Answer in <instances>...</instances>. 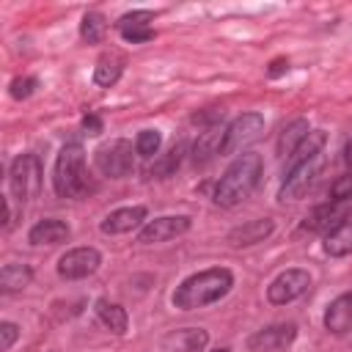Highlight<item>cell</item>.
<instances>
[{"label":"cell","mask_w":352,"mask_h":352,"mask_svg":"<svg viewBox=\"0 0 352 352\" xmlns=\"http://www.w3.org/2000/svg\"><path fill=\"white\" fill-rule=\"evenodd\" d=\"M231 286H234V272L228 267H209L179 283V289L173 292V305L182 311H195L223 300L231 292Z\"/></svg>","instance_id":"cell-1"},{"label":"cell","mask_w":352,"mask_h":352,"mask_svg":"<svg viewBox=\"0 0 352 352\" xmlns=\"http://www.w3.org/2000/svg\"><path fill=\"white\" fill-rule=\"evenodd\" d=\"M261 170H264V162H261L258 154H253V151L239 154V157L226 168V173L220 176V182L214 184V195H212L214 204H217V206H226V209L242 204V201L258 187Z\"/></svg>","instance_id":"cell-2"},{"label":"cell","mask_w":352,"mask_h":352,"mask_svg":"<svg viewBox=\"0 0 352 352\" xmlns=\"http://www.w3.org/2000/svg\"><path fill=\"white\" fill-rule=\"evenodd\" d=\"M52 187L58 198H82L91 184L85 173V151L80 143H66L58 151L55 168H52Z\"/></svg>","instance_id":"cell-3"},{"label":"cell","mask_w":352,"mask_h":352,"mask_svg":"<svg viewBox=\"0 0 352 352\" xmlns=\"http://www.w3.org/2000/svg\"><path fill=\"white\" fill-rule=\"evenodd\" d=\"M261 135H264V116L256 113V110H253V113H242V116H236V118L226 126L220 154H239V151H245L248 146H253Z\"/></svg>","instance_id":"cell-4"},{"label":"cell","mask_w":352,"mask_h":352,"mask_svg":"<svg viewBox=\"0 0 352 352\" xmlns=\"http://www.w3.org/2000/svg\"><path fill=\"white\" fill-rule=\"evenodd\" d=\"M8 184H11V192L19 204H28L30 198H36L38 190H41V162H38V157L36 154H19L11 162Z\"/></svg>","instance_id":"cell-5"},{"label":"cell","mask_w":352,"mask_h":352,"mask_svg":"<svg viewBox=\"0 0 352 352\" xmlns=\"http://www.w3.org/2000/svg\"><path fill=\"white\" fill-rule=\"evenodd\" d=\"M322 165H324V154H314V157L297 162L292 170H286L280 192H278V201H300L308 192V187L314 184V179L319 176Z\"/></svg>","instance_id":"cell-6"},{"label":"cell","mask_w":352,"mask_h":352,"mask_svg":"<svg viewBox=\"0 0 352 352\" xmlns=\"http://www.w3.org/2000/svg\"><path fill=\"white\" fill-rule=\"evenodd\" d=\"M96 168L110 176V179H124L132 173L135 168V154H132V143L118 138V140H110L104 146L96 148Z\"/></svg>","instance_id":"cell-7"},{"label":"cell","mask_w":352,"mask_h":352,"mask_svg":"<svg viewBox=\"0 0 352 352\" xmlns=\"http://www.w3.org/2000/svg\"><path fill=\"white\" fill-rule=\"evenodd\" d=\"M308 289H311V275H308V270H300V267L283 270V272L275 275L272 283L267 286V300H270L272 305H286V302L302 297Z\"/></svg>","instance_id":"cell-8"},{"label":"cell","mask_w":352,"mask_h":352,"mask_svg":"<svg viewBox=\"0 0 352 352\" xmlns=\"http://www.w3.org/2000/svg\"><path fill=\"white\" fill-rule=\"evenodd\" d=\"M346 217H352V198H330L324 204H319L311 214H305L302 228L305 231H324L330 234L336 226H341Z\"/></svg>","instance_id":"cell-9"},{"label":"cell","mask_w":352,"mask_h":352,"mask_svg":"<svg viewBox=\"0 0 352 352\" xmlns=\"http://www.w3.org/2000/svg\"><path fill=\"white\" fill-rule=\"evenodd\" d=\"M99 264H102V253L96 248H72L58 258V275L66 280H80L94 275Z\"/></svg>","instance_id":"cell-10"},{"label":"cell","mask_w":352,"mask_h":352,"mask_svg":"<svg viewBox=\"0 0 352 352\" xmlns=\"http://www.w3.org/2000/svg\"><path fill=\"white\" fill-rule=\"evenodd\" d=\"M297 338V324L294 322H280V324H270L256 330L248 338V349L250 352H280L289 349Z\"/></svg>","instance_id":"cell-11"},{"label":"cell","mask_w":352,"mask_h":352,"mask_svg":"<svg viewBox=\"0 0 352 352\" xmlns=\"http://www.w3.org/2000/svg\"><path fill=\"white\" fill-rule=\"evenodd\" d=\"M190 226H192V220H190L187 214H165V217H154V220H148V223L140 228L138 239H140L143 245L168 242V239H176V236L187 234Z\"/></svg>","instance_id":"cell-12"},{"label":"cell","mask_w":352,"mask_h":352,"mask_svg":"<svg viewBox=\"0 0 352 352\" xmlns=\"http://www.w3.org/2000/svg\"><path fill=\"white\" fill-rule=\"evenodd\" d=\"M154 14L151 11H129L124 14L118 22H116V30L124 41L129 44H143V41H151L154 38Z\"/></svg>","instance_id":"cell-13"},{"label":"cell","mask_w":352,"mask_h":352,"mask_svg":"<svg viewBox=\"0 0 352 352\" xmlns=\"http://www.w3.org/2000/svg\"><path fill=\"white\" fill-rule=\"evenodd\" d=\"M148 209L146 206H121V209H113L104 220H102V234H110V236H116V234H129V231H135L138 226H146L148 220Z\"/></svg>","instance_id":"cell-14"},{"label":"cell","mask_w":352,"mask_h":352,"mask_svg":"<svg viewBox=\"0 0 352 352\" xmlns=\"http://www.w3.org/2000/svg\"><path fill=\"white\" fill-rule=\"evenodd\" d=\"M209 344V333L204 327H182L170 330L160 341V352H204Z\"/></svg>","instance_id":"cell-15"},{"label":"cell","mask_w":352,"mask_h":352,"mask_svg":"<svg viewBox=\"0 0 352 352\" xmlns=\"http://www.w3.org/2000/svg\"><path fill=\"white\" fill-rule=\"evenodd\" d=\"M272 231H275V220L272 217H256V220H248V223L231 228L228 231V242L234 248H248V245L264 242Z\"/></svg>","instance_id":"cell-16"},{"label":"cell","mask_w":352,"mask_h":352,"mask_svg":"<svg viewBox=\"0 0 352 352\" xmlns=\"http://www.w3.org/2000/svg\"><path fill=\"white\" fill-rule=\"evenodd\" d=\"M324 327L336 336H344L352 330V292L346 294H338L327 311H324Z\"/></svg>","instance_id":"cell-17"},{"label":"cell","mask_w":352,"mask_h":352,"mask_svg":"<svg viewBox=\"0 0 352 352\" xmlns=\"http://www.w3.org/2000/svg\"><path fill=\"white\" fill-rule=\"evenodd\" d=\"M69 234H72V228H69L63 220H58V217H44V220H38V223L28 231V242H30V245H60V242L69 239Z\"/></svg>","instance_id":"cell-18"},{"label":"cell","mask_w":352,"mask_h":352,"mask_svg":"<svg viewBox=\"0 0 352 352\" xmlns=\"http://www.w3.org/2000/svg\"><path fill=\"white\" fill-rule=\"evenodd\" d=\"M96 316H99V322H102L110 333H116V336H124L126 327H129L126 308L118 305V302H110V300H104V297L96 300Z\"/></svg>","instance_id":"cell-19"},{"label":"cell","mask_w":352,"mask_h":352,"mask_svg":"<svg viewBox=\"0 0 352 352\" xmlns=\"http://www.w3.org/2000/svg\"><path fill=\"white\" fill-rule=\"evenodd\" d=\"M121 72H124V55H118V52H104V55L96 60V66H94V82L102 85V88H110V85L118 82Z\"/></svg>","instance_id":"cell-20"},{"label":"cell","mask_w":352,"mask_h":352,"mask_svg":"<svg viewBox=\"0 0 352 352\" xmlns=\"http://www.w3.org/2000/svg\"><path fill=\"white\" fill-rule=\"evenodd\" d=\"M308 132H311V126H308L305 118H294V121H289V124L283 126L280 138H278V154H280L283 160H289V157L297 151V146L308 138Z\"/></svg>","instance_id":"cell-21"},{"label":"cell","mask_w":352,"mask_h":352,"mask_svg":"<svg viewBox=\"0 0 352 352\" xmlns=\"http://www.w3.org/2000/svg\"><path fill=\"white\" fill-rule=\"evenodd\" d=\"M30 280H33V270H30L28 264L11 261V264H3V270H0V292H3V294L22 292Z\"/></svg>","instance_id":"cell-22"},{"label":"cell","mask_w":352,"mask_h":352,"mask_svg":"<svg viewBox=\"0 0 352 352\" xmlns=\"http://www.w3.org/2000/svg\"><path fill=\"white\" fill-rule=\"evenodd\" d=\"M223 132H226V129L209 126L206 132L198 135V140H195V146H192V160H195V165H204V162H209L212 157L220 154V148H223Z\"/></svg>","instance_id":"cell-23"},{"label":"cell","mask_w":352,"mask_h":352,"mask_svg":"<svg viewBox=\"0 0 352 352\" xmlns=\"http://www.w3.org/2000/svg\"><path fill=\"white\" fill-rule=\"evenodd\" d=\"M322 248L333 258L352 253V217H346L341 226H336L330 234H324V245Z\"/></svg>","instance_id":"cell-24"},{"label":"cell","mask_w":352,"mask_h":352,"mask_svg":"<svg viewBox=\"0 0 352 352\" xmlns=\"http://www.w3.org/2000/svg\"><path fill=\"white\" fill-rule=\"evenodd\" d=\"M324 140H327V135H324L322 129H311V132H308V138L297 146V151L286 160V170H292L297 162H302V160H308V157H314V154H322Z\"/></svg>","instance_id":"cell-25"},{"label":"cell","mask_w":352,"mask_h":352,"mask_svg":"<svg viewBox=\"0 0 352 352\" xmlns=\"http://www.w3.org/2000/svg\"><path fill=\"white\" fill-rule=\"evenodd\" d=\"M182 157H184V143H176L168 154H162L160 160H154L148 165V176L151 179H168V176H173V170L179 168Z\"/></svg>","instance_id":"cell-26"},{"label":"cell","mask_w":352,"mask_h":352,"mask_svg":"<svg viewBox=\"0 0 352 352\" xmlns=\"http://www.w3.org/2000/svg\"><path fill=\"white\" fill-rule=\"evenodd\" d=\"M104 33H107V19H104L99 11H88V14L82 16V22H80V36H82V41L99 44V41L104 38Z\"/></svg>","instance_id":"cell-27"},{"label":"cell","mask_w":352,"mask_h":352,"mask_svg":"<svg viewBox=\"0 0 352 352\" xmlns=\"http://www.w3.org/2000/svg\"><path fill=\"white\" fill-rule=\"evenodd\" d=\"M160 143H162V135L157 129H140L138 138H135V151L146 160H151L157 151H160Z\"/></svg>","instance_id":"cell-28"},{"label":"cell","mask_w":352,"mask_h":352,"mask_svg":"<svg viewBox=\"0 0 352 352\" xmlns=\"http://www.w3.org/2000/svg\"><path fill=\"white\" fill-rule=\"evenodd\" d=\"M36 88H38V80L30 77V74H28V77H14V80H11V96H14V99H28Z\"/></svg>","instance_id":"cell-29"},{"label":"cell","mask_w":352,"mask_h":352,"mask_svg":"<svg viewBox=\"0 0 352 352\" xmlns=\"http://www.w3.org/2000/svg\"><path fill=\"white\" fill-rule=\"evenodd\" d=\"M330 198H352V168L346 173H341L333 187H330Z\"/></svg>","instance_id":"cell-30"},{"label":"cell","mask_w":352,"mask_h":352,"mask_svg":"<svg viewBox=\"0 0 352 352\" xmlns=\"http://www.w3.org/2000/svg\"><path fill=\"white\" fill-rule=\"evenodd\" d=\"M0 336H3L0 349H3V352H8V349L14 346V341L19 338V327H16L14 322H0Z\"/></svg>","instance_id":"cell-31"},{"label":"cell","mask_w":352,"mask_h":352,"mask_svg":"<svg viewBox=\"0 0 352 352\" xmlns=\"http://www.w3.org/2000/svg\"><path fill=\"white\" fill-rule=\"evenodd\" d=\"M82 126H85L88 135H99V132H102V118H99L96 113H88V116L82 118Z\"/></svg>","instance_id":"cell-32"},{"label":"cell","mask_w":352,"mask_h":352,"mask_svg":"<svg viewBox=\"0 0 352 352\" xmlns=\"http://www.w3.org/2000/svg\"><path fill=\"white\" fill-rule=\"evenodd\" d=\"M289 69V60L286 58H278V60H272V66H270V77H278V74H283Z\"/></svg>","instance_id":"cell-33"},{"label":"cell","mask_w":352,"mask_h":352,"mask_svg":"<svg viewBox=\"0 0 352 352\" xmlns=\"http://www.w3.org/2000/svg\"><path fill=\"white\" fill-rule=\"evenodd\" d=\"M3 204H6V220H3V226H6V228H11V226H14V209H11V198H6Z\"/></svg>","instance_id":"cell-34"},{"label":"cell","mask_w":352,"mask_h":352,"mask_svg":"<svg viewBox=\"0 0 352 352\" xmlns=\"http://www.w3.org/2000/svg\"><path fill=\"white\" fill-rule=\"evenodd\" d=\"M344 160H346V165L352 168V140H349V143L344 146Z\"/></svg>","instance_id":"cell-35"},{"label":"cell","mask_w":352,"mask_h":352,"mask_svg":"<svg viewBox=\"0 0 352 352\" xmlns=\"http://www.w3.org/2000/svg\"><path fill=\"white\" fill-rule=\"evenodd\" d=\"M212 352H231L228 346H217V349H212Z\"/></svg>","instance_id":"cell-36"}]
</instances>
